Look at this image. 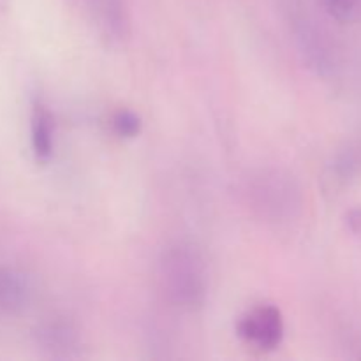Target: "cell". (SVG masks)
<instances>
[{
    "instance_id": "obj_1",
    "label": "cell",
    "mask_w": 361,
    "mask_h": 361,
    "mask_svg": "<svg viewBox=\"0 0 361 361\" xmlns=\"http://www.w3.org/2000/svg\"><path fill=\"white\" fill-rule=\"evenodd\" d=\"M159 281L166 298L182 310H197L208 296V270L200 250L189 243L168 247L159 261Z\"/></svg>"
},
{
    "instance_id": "obj_6",
    "label": "cell",
    "mask_w": 361,
    "mask_h": 361,
    "mask_svg": "<svg viewBox=\"0 0 361 361\" xmlns=\"http://www.w3.org/2000/svg\"><path fill=\"white\" fill-rule=\"evenodd\" d=\"M55 123L51 113L41 102L34 104L30 115V145L35 159L41 162H48L53 155L55 147Z\"/></svg>"
},
{
    "instance_id": "obj_9",
    "label": "cell",
    "mask_w": 361,
    "mask_h": 361,
    "mask_svg": "<svg viewBox=\"0 0 361 361\" xmlns=\"http://www.w3.org/2000/svg\"><path fill=\"white\" fill-rule=\"evenodd\" d=\"M345 224H348L349 231L355 236L361 238V208H353L345 215Z\"/></svg>"
},
{
    "instance_id": "obj_7",
    "label": "cell",
    "mask_w": 361,
    "mask_h": 361,
    "mask_svg": "<svg viewBox=\"0 0 361 361\" xmlns=\"http://www.w3.org/2000/svg\"><path fill=\"white\" fill-rule=\"evenodd\" d=\"M111 129L120 137H134L141 130V118L130 109H120L111 116Z\"/></svg>"
},
{
    "instance_id": "obj_3",
    "label": "cell",
    "mask_w": 361,
    "mask_h": 361,
    "mask_svg": "<svg viewBox=\"0 0 361 361\" xmlns=\"http://www.w3.org/2000/svg\"><path fill=\"white\" fill-rule=\"evenodd\" d=\"M238 335L247 344L263 351L275 349L284 337V319L274 305H259L247 312L238 323Z\"/></svg>"
},
{
    "instance_id": "obj_2",
    "label": "cell",
    "mask_w": 361,
    "mask_h": 361,
    "mask_svg": "<svg viewBox=\"0 0 361 361\" xmlns=\"http://www.w3.org/2000/svg\"><path fill=\"white\" fill-rule=\"evenodd\" d=\"M243 196L257 217L274 224L289 222L302 210L298 182L282 169L267 168L252 173L243 187Z\"/></svg>"
},
{
    "instance_id": "obj_4",
    "label": "cell",
    "mask_w": 361,
    "mask_h": 361,
    "mask_svg": "<svg viewBox=\"0 0 361 361\" xmlns=\"http://www.w3.org/2000/svg\"><path fill=\"white\" fill-rule=\"evenodd\" d=\"M37 344L53 358H71L80 348V337L67 321L51 319L42 323L35 331Z\"/></svg>"
},
{
    "instance_id": "obj_8",
    "label": "cell",
    "mask_w": 361,
    "mask_h": 361,
    "mask_svg": "<svg viewBox=\"0 0 361 361\" xmlns=\"http://www.w3.org/2000/svg\"><path fill=\"white\" fill-rule=\"evenodd\" d=\"M360 0H323L324 9L338 21H349L356 13Z\"/></svg>"
},
{
    "instance_id": "obj_5",
    "label": "cell",
    "mask_w": 361,
    "mask_h": 361,
    "mask_svg": "<svg viewBox=\"0 0 361 361\" xmlns=\"http://www.w3.org/2000/svg\"><path fill=\"white\" fill-rule=\"evenodd\" d=\"M30 284L14 268L0 267V312L18 314L30 302Z\"/></svg>"
}]
</instances>
